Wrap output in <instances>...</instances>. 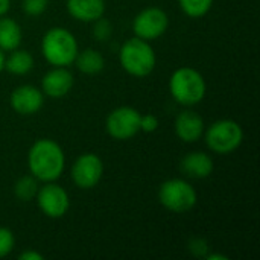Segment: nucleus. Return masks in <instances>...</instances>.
Masks as SVG:
<instances>
[{
    "label": "nucleus",
    "instance_id": "nucleus-1",
    "mask_svg": "<svg viewBox=\"0 0 260 260\" xmlns=\"http://www.w3.org/2000/svg\"><path fill=\"white\" fill-rule=\"evenodd\" d=\"M30 174L43 183L55 181L62 175L66 157L61 146L50 139L37 140L27 154Z\"/></svg>",
    "mask_w": 260,
    "mask_h": 260
},
{
    "label": "nucleus",
    "instance_id": "nucleus-2",
    "mask_svg": "<svg viewBox=\"0 0 260 260\" xmlns=\"http://www.w3.org/2000/svg\"><path fill=\"white\" fill-rule=\"evenodd\" d=\"M41 52L53 67H69L75 62L79 50L72 32L64 27H52L41 40Z\"/></svg>",
    "mask_w": 260,
    "mask_h": 260
},
{
    "label": "nucleus",
    "instance_id": "nucleus-3",
    "mask_svg": "<svg viewBox=\"0 0 260 260\" xmlns=\"http://www.w3.org/2000/svg\"><path fill=\"white\" fill-rule=\"evenodd\" d=\"M119 59L122 69L128 75L136 78H145L151 75L157 62L152 46L146 40H142L139 37L129 38L122 44Z\"/></svg>",
    "mask_w": 260,
    "mask_h": 260
},
{
    "label": "nucleus",
    "instance_id": "nucleus-4",
    "mask_svg": "<svg viewBox=\"0 0 260 260\" xmlns=\"http://www.w3.org/2000/svg\"><path fill=\"white\" fill-rule=\"evenodd\" d=\"M169 90L178 104L193 107L206 96V81L198 70L192 67H180L169 79Z\"/></svg>",
    "mask_w": 260,
    "mask_h": 260
},
{
    "label": "nucleus",
    "instance_id": "nucleus-5",
    "mask_svg": "<svg viewBox=\"0 0 260 260\" xmlns=\"http://www.w3.org/2000/svg\"><path fill=\"white\" fill-rule=\"evenodd\" d=\"M197 190L192 184L181 178H172L165 181L158 189L160 204L174 213H186L197 204Z\"/></svg>",
    "mask_w": 260,
    "mask_h": 260
},
{
    "label": "nucleus",
    "instance_id": "nucleus-6",
    "mask_svg": "<svg viewBox=\"0 0 260 260\" xmlns=\"http://www.w3.org/2000/svg\"><path fill=\"white\" fill-rule=\"evenodd\" d=\"M244 140L242 126L230 119L216 120L206 131V143L216 154L235 152Z\"/></svg>",
    "mask_w": 260,
    "mask_h": 260
},
{
    "label": "nucleus",
    "instance_id": "nucleus-7",
    "mask_svg": "<svg viewBox=\"0 0 260 260\" xmlns=\"http://www.w3.org/2000/svg\"><path fill=\"white\" fill-rule=\"evenodd\" d=\"M140 113L133 107H119L107 117V131L116 140H129L140 131Z\"/></svg>",
    "mask_w": 260,
    "mask_h": 260
},
{
    "label": "nucleus",
    "instance_id": "nucleus-8",
    "mask_svg": "<svg viewBox=\"0 0 260 260\" xmlns=\"http://www.w3.org/2000/svg\"><path fill=\"white\" fill-rule=\"evenodd\" d=\"M168 26H169L168 14L155 6L140 11L133 21V30L136 37L146 41L161 37L166 32Z\"/></svg>",
    "mask_w": 260,
    "mask_h": 260
},
{
    "label": "nucleus",
    "instance_id": "nucleus-9",
    "mask_svg": "<svg viewBox=\"0 0 260 260\" xmlns=\"http://www.w3.org/2000/svg\"><path fill=\"white\" fill-rule=\"evenodd\" d=\"M35 200H37L40 210L46 216L53 218V219L64 216L70 207L69 193L61 186L55 184L53 181H49L43 187H40Z\"/></svg>",
    "mask_w": 260,
    "mask_h": 260
},
{
    "label": "nucleus",
    "instance_id": "nucleus-10",
    "mask_svg": "<svg viewBox=\"0 0 260 260\" xmlns=\"http://www.w3.org/2000/svg\"><path fill=\"white\" fill-rule=\"evenodd\" d=\"M104 175V163L96 154H82L72 166V180L79 189H93Z\"/></svg>",
    "mask_w": 260,
    "mask_h": 260
},
{
    "label": "nucleus",
    "instance_id": "nucleus-11",
    "mask_svg": "<svg viewBox=\"0 0 260 260\" xmlns=\"http://www.w3.org/2000/svg\"><path fill=\"white\" fill-rule=\"evenodd\" d=\"M11 107L15 113L21 116H30L41 110L44 98L43 91L34 85H20L11 93Z\"/></svg>",
    "mask_w": 260,
    "mask_h": 260
},
{
    "label": "nucleus",
    "instance_id": "nucleus-12",
    "mask_svg": "<svg viewBox=\"0 0 260 260\" xmlns=\"http://www.w3.org/2000/svg\"><path fill=\"white\" fill-rule=\"evenodd\" d=\"M73 87V75L67 67H53L41 81V91L49 98H64Z\"/></svg>",
    "mask_w": 260,
    "mask_h": 260
},
{
    "label": "nucleus",
    "instance_id": "nucleus-13",
    "mask_svg": "<svg viewBox=\"0 0 260 260\" xmlns=\"http://www.w3.org/2000/svg\"><path fill=\"white\" fill-rule=\"evenodd\" d=\"M204 133V120L203 117L192 111H181L175 119V134L184 143H195L201 139Z\"/></svg>",
    "mask_w": 260,
    "mask_h": 260
},
{
    "label": "nucleus",
    "instance_id": "nucleus-14",
    "mask_svg": "<svg viewBox=\"0 0 260 260\" xmlns=\"http://www.w3.org/2000/svg\"><path fill=\"white\" fill-rule=\"evenodd\" d=\"M69 14L79 21L90 23L104 17L105 0H67Z\"/></svg>",
    "mask_w": 260,
    "mask_h": 260
},
{
    "label": "nucleus",
    "instance_id": "nucleus-15",
    "mask_svg": "<svg viewBox=\"0 0 260 260\" xmlns=\"http://www.w3.org/2000/svg\"><path fill=\"white\" fill-rule=\"evenodd\" d=\"M181 171L190 178H207L213 172V160L206 152H190L181 160Z\"/></svg>",
    "mask_w": 260,
    "mask_h": 260
},
{
    "label": "nucleus",
    "instance_id": "nucleus-16",
    "mask_svg": "<svg viewBox=\"0 0 260 260\" xmlns=\"http://www.w3.org/2000/svg\"><path fill=\"white\" fill-rule=\"evenodd\" d=\"M21 43V27L20 24L8 17H0V49L14 50Z\"/></svg>",
    "mask_w": 260,
    "mask_h": 260
},
{
    "label": "nucleus",
    "instance_id": "nucleus-17",
    "mask_svg": "<svg viewBox=\"0 0 260 260\" xmlns=\"http://www.w3.org/2000/svg\"><path fill=\"white\" fill-rule=\"evenodd\" d=\"M73 64H76L78 70L85 75H98L99 72H102L105 59L101 55V52L94 49H85L82 52H78Z\"/></svg>",
    "mask_w": 260,
    "mask_h": 260
},
{
    "label": "nucleus",
    "instance_id": "nucleus-18",
    "mask_svg": "<svg viewBox=\"0 0 260 260\" xmlns=\"http://www.w3.org/2000/svg\"><path fill=\"white\" fill-rule=\"evenodd\" d=\"M12 53L5 59V69L12 75H26L34 69V58L27 50H20L18 47L11 50Z\"/></svg>",
    "mask_w": 260,
    "mask_h": 260
},
{
    "label": "nucleus",
    "instance_id": "nucleus-19",
    "mask_svg": "<svg viewBox=\"0 0 260 260\" xmlns=\"http://www.w3.org/2000/svg\"><path fill=\"white\" fill-rule=\"evenodd\" d=\"M40 186H38V180L30 174V175H23L21 178H18L14 184V195L26 203L30 200H35L37 192H38Z\"/></svg>",
    "mask_w": 260,
    "mask_h": 260
},
{
    "label": "nucleus",
    "instance_id": "nucleus-20",
    "mask_svg": "<svg viewBox=\"0 0 260 260\" xmlns=\"http://www.w3.org/2000/svg\"><path fill=\"white\" fill-rule=\"evenodd\" d=\"M181 11L192 18H200L206 15L213 5V0H178Z\"/></svg>",
    "mask_w": 260,
    "mask_h": 260
},
{
    "label": "nucleus",
    "instance_id": "nucleus-21",
    "mask_svg": "<svg viewBox=\"0 0 260 260\" xmlns=\"http://www.w3.org/2000/svg\"><path fill=\"white\" fill-rule=\"evenodd\" d=\"M15 245L14 233L9 229L0 227V257H6Z\"/></svg>",
    "mask_w": 260,
    "mask_h": 260
},
{
    "label": "nucleus",
    "instance_id": "nucleus-22",
    "mask_svg": "<svg viewBox=\"0 0 260 260\" xmlns=\"http://www.w3.org/2000/svg\"><path fill=\"white\" fill-rule=\"evenodd\" d=\"M47 0H23L21 2V6H23V11L26 15L29 17H38L41 15L46 8H47Z\"/></svg>",
    "mask_w": 260,
    "mask_h": 260
},
{
    "label": "nucleus",
    "instance_id": "nucleus-23",
    "mask_svg": "<svg viewBox=\"0 0 260 260\" xmlns=\"http://www.w3.org/2000/svg\"><path fill=\"white\" fill-rule=\"evenodd\" d=\"M93 34H94L96 40H99V41H107V40L111 37V34H113V26H111V23H110L107 18L101 17V18L96 20Z\"/></svg>",
    "mask_w": 260,
    "mask_h": 260
},
{
    "label": "nucleus",
    "instance_id": "nucleus-24",
    "mask_svg": "<svg viewBox=\"0 0 260 260\" xmlns=\"http://www.w3.org/2000/svg\"><path fill=\"white\" fill-rule=\"evenodd\" d=\"M158 128V119L154 114H142L140 116V131L154 133Z\"/></svg>",
    "mask_w": 260,
    "mask_h": 260
},
{
    "label": "nucleus",
    "instance_id": "nucleus-25",
    "mask_svg": "<svg viewBox=\"0 0 260 260\" xmlns=\"http://www.w3.org/2000/svg\"><path fill=\"white\" fill-rule=\"evenodd\" d=\"M44 256L37 251H24L20 254V260H43Z\"/></svg>",
    "mask_w": 260,
    "mask_h": 260
},
{
    "label": "nucleus",
    "instance_id": "nucleus-26",
    "mask_svg": "<svg viewBox=\"0 0 260 260\" xmlns=\"http://www.w3.org/2000/svg\"><path fill=\"white\" fill-rule=\"evenodd\" d=\"M11 2L9 0H0V17H3L9 11Z\"/></svg>",
    "mask_w": 260,
    "mask_h": 260
},
{
    "label": "nucleus",
    "instance_id": "nucleus-27",
    "mask_svg": "<svg viewBox=\"0 0 260 260\" xmlns=\"http://www.w3.org/2000/svg\"><path fill=\"white\" fill-rule=\"evenodd\" d=\"M209 260H227V256H222V254H210L207 256Z\"/></svg>",
    "mask_w": 260,
    "mask_h": 260
},
{
    "label": "nucleus",
    "instance_id": "nucleus-28",
    "mask_svg": "<svg viewBox=\"0 0 260 260\" xmlns=\"http://www.w3.org/2000/svg\"><path fill=\"white\" fill-rule=\"evenodd\" d=\"M5 69V55H3V50L0 49V72Z\"/></svg>",
    "mask_w": 260,
    "mask_h": 260
}]
</instances>
